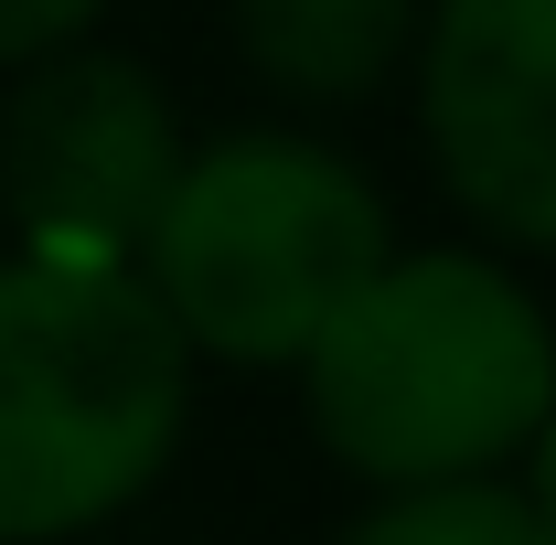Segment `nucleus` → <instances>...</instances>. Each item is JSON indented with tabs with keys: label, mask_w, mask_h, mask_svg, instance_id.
I'll use <instances>...</instances> for the list:
<instances>
[{
	"label": "nucleus",
	"mask_w": 556,
	"mask_h": 545,
	"mask_svg": "<svg viewBox=\"0 0 556 545\" xmlns=\"http://www.w3.org/2000/svg\"><path fill=\"white\" fill-rule=\"evenodd\" d=\"M182 150L193 139L139 54L65 43V54L22 65L11 107H0V204L22 214V257L129 268Z\"/></svg>",
	"instance_id": "20e7f679"
},
{
	"label": "nucleus",
	"mask_w": 556,
	"mask_h": 545,
	"mask_svg": "<svg viewBox=\"0 0 556 545\" xmlns=\"http://www.w3.org/2000/svg\"><path fill=\"white\" fill-rule=\"evenodd\" d=\"M407 65L450 204L503 246L556 257V0H428Z\"/></svg>",
	"instance_id": "39448f33"
},
{
	"label": "nucleus",
	"mask_w": 556,
	"mask_h": 545,
	"mask_svg": "<svg viewBox=\"0 0 556 545\" xmlns=\"http://www.w3.org/2000/svg\"><path fill=\"white\" fill-rule=\"evenodd\" d=\"M514 492H525V514H535L546 545H556V407L535 417V439H525V481H514Z\"/></svg>",
	"instance_id": "1a4fd4ad"
},
{
	"label": "nucleus",
	"mask_w": 556,
	"mask_h": 545,
	"mask_svg": "<svg viewBox=\"0 0 556 545\" xmlns=\"http://www.w3.org/2000/svg\"><path fill=\"white\" fill-rule=\"evenodd\" d=\"M300 407L375 492L492 481L556 407V321L482 246H396L300 353Z\"/></svg>",
	"instance_id": "f257e3e1"
},
{
	"label": "nucleus",
	"mask_w": 556,
	"mask_h": 545,
	"mask_svg": "<svg viewBox=\"0 0 556 545\" xmlns=\"http://www.w3.org/2000/svg\"><path fill=\"white\" fill-rule=\"evenodd\" d=\"M386 257H396L386 193L343 150L300 129H236L182 150L150 236L129 246V278L161 300L182 353L300 364Z\"/></svg>",
	"instance_id": "7ed1b4c3"
},
{
	"label": "nucleus",
	"mask_w": 556,
	"mask_h": 545,
	"mask_svg": "<svg viewBox=\"0 0 556 545\" xmlns=\"http://www.w3.org/2000/svg\"><path fill=\"white\" fill-rule=\"evenodd\" d=\"M428 0H236V54L289 107H364L417 54Z\"/></svg>",
	"instance_id": "423d86ee"
},
{
	"label": "nucleus",
	"mask_w": 556,
	"mask_h": 545,
	"mask_svg": "<svg viewBox=\"0 0 556 545\" xmlns=\"http://www.w3.org/2000/svg\"><path fill=\"white\" fill-rule=\"evenodd\" d=\"M108 22V0H0V65H43V54H65Z\"/></svg>",
	"instance_id": "6e6552de"
},
{
	"label": "nucleus",
	"mask_w": 556,
	"mask_h": 545,
	"mask_svg": "<svg viewBox=\"0 0 556 545\" xmlns=\"http://www.w3.org/2000/svg\"><path fill=\"white\" fill-rule=\"evenodd\" d=\"M193 353L129 268H0V545H65L172 471Z\"/></svg>",
	"instance_id": "f03ea898"
},
{
	"label": "nucleus",
	"mask_w": 556,
	"mask_h": 545,
	"mask_svg": "<svg viewBox=\"0 0 556 545\" xmlns=\"http://www.w3.org/2000/svg\"><path fill=\"white\" fill-rule=\"evenodd\" d=\"M343 545H546V524L525 514V492L492 481H417V492H386Z\"/></svg>",
	"instance_id": "0eeeda50"
}]
</instances>
